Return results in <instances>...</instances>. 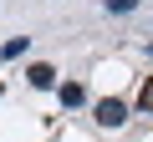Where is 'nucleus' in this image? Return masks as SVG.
Segmentation results:
<instances>
[{"instance_id": "nucleus-3", "label": "nucleus", "mask_w": 153, "mask_h": 142, "mask_svg": "<svg viewBox=\"0 0 153 142\" xmlns=\"http://www.w3.org/2000/svg\"><path fill=\"white\" fill-rule=\"evenodd\" d=\"M26 76H31V86H41V91H46V86H56V71H51V66H31Z\"/></svg>"}, {"instance_id": "nucleus-6", "label": "nucleus", "mask_w": 153, "mask_h": 142, "mask_svg": "<svg viewBox=\"0 0 153 142\" xmlns=\"http://www.w3.org/2000/svg\"><path fill=\"white\" fill-rule=\"evenodd\" d=\"M0 97H5V81H0Z\"/></svg>"}, {"instance_id": "nucleus-4", "label": "nucleus", "mask_w": 153, "mask_h": 142, "mask_svg": "<svg viewBox=\"0 0 153 142\" xmlns=\"http://www.w3.org/2000/svg\"><path fill=\"white\" fill-rule=\"evenodd\" d=\"M138 112H153V76L138 86Z\"/></svg>"}, {"instance_id": "nucleus-5", "label": "nucleus", "mask_w": 153, "mask_h": 142, "mask_svg": "<svg viewBox=\"0 0 153 142\" xmlns=\"http://www.w3.org/2000/svg\"><path fill=\"white\" fill-rule=\"evenodd\" d=\"M107 10H117V15H128V10H138V0H102Z\"/></svg>"}, {"instance_id": "nucleus-2", "label": "nucleus", "mask_w": 153, "mask_h": 142, "mask_svg": "<svg viewBox=\"0 0 153 142\" xmlns=\"http://www.w3.org/2000/svg\"><path fill=\"white\" fill-rule=\"evenodd\" d=\"M56 97H61V107H82V102H87V91H82V81H66V86H61Z\"/></svg>"}, {"instance_id": "nucleus-1", "label": "nucleus", "mask_w": 153, "mask_h": 142, "mask_svg": "<svg viewBox=\"0 0 153 142\" xmlns=\"http://www.w3.org/2000/svg\"><path fill=\"white\" fill-rule=\"evenodd\" d=\"M92 117H97V127H107V132H117V127L128 122V102H117V97H102V102L92 107Z\"/></svg>"}]
</instances>
